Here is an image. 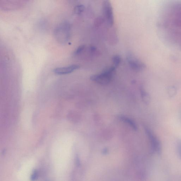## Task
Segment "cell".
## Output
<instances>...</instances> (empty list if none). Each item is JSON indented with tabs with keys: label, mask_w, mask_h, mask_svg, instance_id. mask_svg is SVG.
Listing matches in <instances>:
<instances>
[{
	"label": "cell",
	"mask_w": 181,
	"mask_h": 181,
	"mask_svg": "<svg viewBox=\"0 0 181 181\" xmlns=\"http://www.w3.org/2000/svg\"><path fill=\"white\" fill-rule=\"evenodd\" d=\"M71 27L68 22L62 23L56 27L54 30V36L58 42L62 44H65L70 38Z\"/></svg>",
	"instance_id": "cell-1"
},
{
	"label": "cell",
	"mask_w": 181,
	"mask_h": 181,
	"mask_svg": "<svg viewBox=\"0 0 181 181\" xmlns=\"http://www.w3.org/2000/svg\"><path fill=\"white\" fill-rule=\"evenodd\" d=\"M116 68L113 66L105 70L102 73L92 75L90 79L92 81L103 85H106L110 83Z\"/></svg>",
	"instance_id": "cell-2"
},
{
	"label": "cell",
	"mask_w": 181,
	"mask_h": 181,
	"mask_svg": "<svg viewBox=\"0 0 181 181\" xmlns=\"http://www.w3.org/2000/svg\"><path fill=\"white\" fill-rule=\"evenodd\" d=\"M145 129L151 143L152 151L158 155H160L162 152L161 141L151 129L147 127H145Z\"/></svg>",
	"instance_id": "cell-3"
},
{
	"label": "cell",
	"mask_w": 181,
	"mask_h": 181,
	"mask_svg": "<svg viewBox=\"0 0 181 181\" xmlns=\"http://www.w3.org/2000/svg\"><path fill=\"white\" fill-rule=\"evenodd\" d=\"M102 11L108 25L112 26L114 24V17L112 7L110 1L106 0L103 2Z\"/></svg>",
	"instance_id": "cell-4"
},
{
	"label": "cell",
	"mask_w": 181,
	"mask_h": 181,
	"mask_svg": "<svg viewBox=\"0 0 181 181\" xmlns=\"http://www.w3.org/2000/svg\"><path fill=\"white\" fill-rule=\"evenodd\" d=\"M129 67L133 70L140 71L145 67V65L132 54H129L127 57Z\"/></svg>",
	"instance_id": "cell-5"
},
{
	"label": "cell",
	"mask_w": 181,
	"mask_h": 181,
	"mask_svg": "<svg viewBox=\"0 0 181 181\" xmlns=\"http://www.w3.org/2000/svg\"><path fill=\"white\" fill-rule=\"evenodd\" d=\"M80 66L77 65H72L68 66L59 67L53 70L54 73L58 75H65L71 73L79 69Z\"/></svg>",
	"instance_id": "cell-6"
},
{
	"label": "cell",
	"mask_w": 181,
	"mask_h": 181,
	"mask_svg": "<svg viewBox=\"0 0 181 181\" xmlns=\"http://www.w3.org/2000/svg\"><path fill=\"white\" fill-rule=\"evenodd\" d=\"M119 118L120 119L121 121H123L125 123H126L132 128L134 130L137 131V125L134 121L132 120L131 119L124 116H120Z\"/></svg>",
	"instance_id": "cell-7"
},
{
	"label": "cell",
	"mask_w": 181,
	"mask_h": 181,
	"mask_svg": "<svg viewBox=\"0 0 181 181\" xmlns=\"http://www.w3.org/2000/svg\"><path fill=\"white\" fill-rule=\"evenodd\" d=\"M140 91L142 99L143 102L147 104H149L151 99H150V97L149 94L145 91L143 87L141 88Z\"/></svg>",
	"instance_id": "cell-8"
},
{
	"label": "cell",
	"mask_w": 181,
	"mask_h": 181,
	"mask_svg": "<svg viewBox=\"0 0 181 181\" xmlns=\"http://www.w3.org/2000/svg\"><path fill=\"white\" fill-rule=\"evenodd\" d=\"M112 61L114 64V66L116 68L120 65L121 62V59L120 56L119 55H114L113 57Z\"/></svg>",
	"instance_id": "cell-9"
},
{
	"label": "cell",
	"mask_w": 181,
	"mask_h": 181,
	"mask_svg": "<svg viewBox=\"0 0 181 181\" xmlns=\"http://www.w3.org/2000/svg\"><path fill=\"white\" fill-rule=\"evenodd\" d=\"M85 9V7L84 5H78L76 6L74 9V11L76 14L79 15L84 11Z\"/></svg>",
	"instance_id": "cell-10"
},
{
	"label": "cell",
	"mask_w": 181,
	"mask_h": 181,
	"mask_svg": "<svg viewBox=\"0 0 181 181\" xmlns=\"http://www.w3.org/2000/svg\"><path fill=\"white\" fill-rule=\"evenodd\" d=\"M167 92L170 97H173L176 94L177 92L176 88L173 86L169 87L168 88Z\"/></svg>",
	"instance_id": "cell-11"
},
{
	"label": "cell",
	"mask_w": 181,
	"mask_h": 181,
	"mask_svg": "<svg viewBox=\"0 0 181 181\" xmlns=\"http://www.w3.org/2000/svg\"><path fill=\"white\" fill-rule=\"evenodd\" d=\"M85 48V45H80V46L78 47L77 49L74 52V55H78L81 54L83 51L84 50V49Z\"/></svg>",
	"instance_id": "cell-12"
},
{
	"label": "cell",
	"mask_w": 181,
	"mask_h": 181,
	"mask_svg": "<svg viewBox=\"0 0 181 181\" xmlns=\"http://www.w3.org/2000/svg\"><path fill=\"white\" fill-rule=\"evenodd\" d=\"M176 148L179 157L181 161V139H179L177 142Z\"/></svg>",
	"instance_id": "cell-13"
},
{
	"label": "cell",
	"mask_w": 181,
	"mask_h": 181,
	"mask_svg": "<svg viewBox=\"0 0 181 181\" xmlns=\"http://www.w3.org/2000/svg\"><path fill=\"white\" fill-rule=\"evenodd\" d=\"M104 21L103 18L102 17H98L95 20L94 24L97 26H100Z\"/></svg>",
	"instance_id": "cell-14"
},
{
	"label": "cell",
	"mask_w": 181,
	"mask_h": 181,
	"mask_svg": "<svg viewBox=\"0 0 181 181\" xmlns=\"http://www.w3.org/2000/svg\"><path fill=\"white\" fill-rule=\"evenodd\" d=\"M38 173L36 170H35L33 172L30 176L31 180L32 181H35L38 178Z\"/></svg>",
	"instance_id": "cell-15"
}]
</instances>
